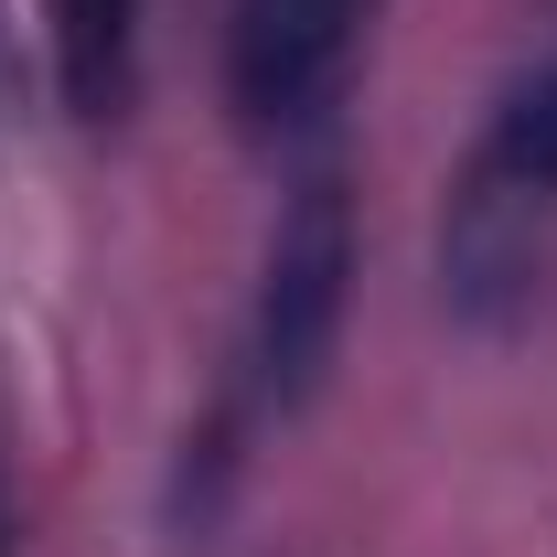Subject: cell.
I'll return each mask as SVG.
<instances>
[{
    "mask_svg": "<svg viewBox=\"0 0 557 557\" xmlns=\"http://www.w3.org/2000/svg\"><path fill=\"white\" fill-rule=\"evenodd\" d=\"M354 278H364V214H354V172L344 161H311L289 194H278L269 236H258V278H247V333H236V386L247 408L300 418L354 333Z\"/></svg>",
    "mask_w": 557,
    "mask_h": 557,
    "instance_id": "obj_1",
    "label": "cell"
},
{
    "mask_svg": "<svg viewBox=\"0 0 557 557\" xmlns=\"http://www.w3.org/2000/svg\"><path fill=\"white\" fill-rule=\"evenodd\" d=\"M429 258H440V311L461 333L504 344V333H525L547 311V289H557V194L493 172L483 150H461L450 183H440V247Z\"/></svg>",
    "mask_w": 557,
    "mask_h": 557,
    "instance_id": "obj_2",
    "label": "cell"
},
{
    "mask_svg": "<svg viewBox=\"0 0 557 557\" xmlns=\"http://www.w3.org/2000/svg\"><path fill=\"white\" fill-rule=\"evenodd\" d=\"M386 0H225V119L247 139H311L344 108Z\"/></svg>",
    "mask_w": 557,
    "mask_h": 557,
    "instance_id": "obj_3",
    "label": "cell"
},
{
    "mask_svg": "<svg viewBox=\"0 0 557 557\" xmlns=\"http://www.w3.org/2000/svg\"><path fill=\"white\" fill-rule=\"evenodd\" d=\"M44 65H54L65 119L119 129L139 108V65H150V0H44Z\"/></svg>",
    "mask_w": 557,
    "mask_h": 557,
    "instance_id": "obj_4",
    "label": "cell"
},
{
    "mask_svg": "<svg viewBox=\"0 0 557 557\" xmlns=\"http://www.w3.org/2000/svg\"><path fill=\"white\" fill-rule=\"evenodd\" d=\"M472 150H483L493 172H515V183L557 194V54H536V65H515L504 86H493Z\"/></svg>",
    "mask_w": 557,
    "mask_h": 557,
    "instance_id": "obj_5",
    "label": "cell"
},
{
    "mask_svg": "<svg viewBox=\"0 0 557 557\" xmlns=\"http://www.w3.org/2000/svg\"><path fill=\"white\" fill-rule=\"evenodd\" d=\"M22 97H33V75H22V44H11V11H0V139L22 129Z\"/></svg>",
    "mask_w": 557,
    "mask_h": 557,
    "instance_id": "obj_6",
    "label": "cell"
},
{
    "mask_svg": "<svg viewBox=\"0 0 557 557\" xmlns=\"http://www.w3.org/2000/svg\"><path fill=\"white\" fill-rule=\"evenodd\" d=\"M0 557H22V504H11V440H0Z\"/></svg>",
    "mask_w": 557,
    "mask_h": 557,
    "instance_id": "obj_7",
    "label": "cell"
}]
</instances>
